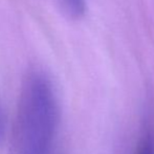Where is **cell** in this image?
Returning <instances> with one entry per match:
<instances>
[{
	"label": "cell",
	"instance_id": "6da1fadb",
	"mask_svg": "<svg viewBox=\"0 0 154 154\" xmlns=\"http://www.w3.org/2000/svg\"><path fill=\"white\" fill-rule=\"evenodd\" d=\"M59 104L54 84L41 68H32L21 85L14 126L15 154H54Z\"/></svg>",
	"mask_w": 154,
	"mask_h": 154
},
{
	"label": "cell",
	"instance_id": "7a4b0ae2",
	"mask_svg": "<svg viewBox=\"0 0 154 154\" xmlns=\"http://www.w3.org/2000/svg\"><path fill=\"white\" fill-rule=\"evenodd\" d=\"M63 10L71 17H79L85 8V0H59Z\"/></svg>",
	"mask_w": 154,
	"mask_h": 154
},
{
	"label": "cell",
	"instance_id": "3957f363",
	"mask_svg": "<svg viewBox=\"0 0 154 154\" xmlns=\"http://www.w3.org/2000/svg\"><path fill=\"white\" fill-rule=\"evenodd\" d=\"M5 116H4V109L2 105L1 97H0V145L3 143L4 136H5Z\"/></svg>",
	"mask_w": 154,
	"mask_h": 154
},
{
	"label": "cell",
	"instance_id": "277c9868",
	"mask_svg": "<svg viewBox=\"0 0 154 154\" xmlns=\"http://www.w3.org/2000/svg\"><path fill=\"white\" fill-rule=\"evenodd\" d=\"M136 154H154L152 150V145H151L150 140H145L144 142L142 143L140 147L138 148Z\"/></svg>",
	"mask_w": 154,
	"mask_h": 154
}]
</instances>
